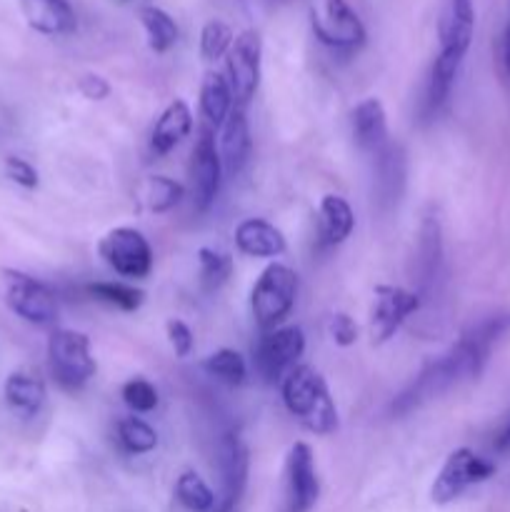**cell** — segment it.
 Returning <instances> with one entry per match:
<instances>
[{
  "mask_svg": "<svg viewBox=\"0 0 510 512\" xmlns=\"http://www.w3.org/2000/svg\"><path fill=\"white\" fill-rule=\"evenodd\" d=\"M495 450H498V453H508L510 450V415L503 423V428H500V433L495 435Z\"/></svg>",
  "mask_w": 510,
  "mask_h": 512,
  "instance_id": "ab89813d",
  "label": "cell"
},
{
  "mask_svg": "<svg viewBox=\"0 0 510 512\" xmlns=\"http://www.w3.org/2000/svg\"><path fill=\"white\" fill-rule=\"evenodd\" d=\"M5 275V303L33 325H50L58 318V303H55L53 290L30 275L18 273V270H3Z\"/></svg>",
  "mask_w": 510,
  "mask_h": 512,
  "instance_id": "9c48e42d",
  "label": "cell"
},
{
  "mask_svg": "<svg viewBox=\"0 0 510 512\" xmlns=\"http://www.w3.org/2000/svg\"><path fill=\"white\" fill-rule=\"evenodd\" d=\"M510 330V315H493V318L480 320L478 325L463 333V338L453 345L438 360L425 365L418 378L390 403L393 418H405L420 405L440 398L450 388L460 385L463 380H473L483 373L495 343Z\"/></svg>",
  "mask_w": 510,
  "mask_h": 512,
  "instance_id": "6da1fadb",
  "label": "cell"
},
{
  "mask_svg": "<svg viewBox=\"0 0 510 512\" xmlns=\"http://www.w3.org/2000/svg\"><path fill=\"white\" fill-rule=\"evenodd\" d=\"M5 173H8V178L13 180V183H18L20 188L25 190L38 188V170H35L28 160L18 158V155L5 158Z\"/></svg>",
  "mask_w": 510,
  "mask_h": 512,
  "instance_id": "d590c367",
  "label": "cell"
},
{
  "mask_svg": "<svg viewBox=\"0 0 510 512\" xmlns=\"http://www.w3.org/2000/svg\"><path fill=\"white\" fill-rule=\"evenodd\" d=\"M495 475V465L490 460L480 458L470 448H458L448 455L445 465L440 468L438 478H435L430 498L435 505H448L458 500L473 485L485 483Z\"/></svg>",
  "mask_w": 510,
  "mask_h": 512,
  "instance_id": "5b68a950",
  "label": "cell"
},
{
  "mask_svg": "<svg viewBox=\"0 0 510 512\" xmlns=\"http://www.w3.org/2000/svg\"><path fill=\"white\" fill-rule=\"evenodd\" d=\"M115 433H118L120 448L130 455L150 453V450H155V445H158V433H155L145 420L135 418V415L120 418L118 425H115Z\"/></svg>",
  "mask_w": 510,
  "mask_h": 512,
  "instance_id": "f1b7e54d",
  "label": "cell"
},
{
  "mask_svg": "<svg viewBox=\"0 0 510 512\" xmlns=\"http://www.w3.org/2000/svg\"><path fill=\"white\" fill-rule=\"evenodd\" d=\"M198 265H200V283L208 290H218L220 285L228 283L233 275V258L228 253H220L215 248H200L198 250Z\"/></svg>",
  "mask_w": 510,
  "mask_h": 512,
  "instance_id": "d6a6232c",
  "label": "cell"
},
{
  "mask_svg": "<svg viewBox=\"0 0 510 512\" xmlns=\"http://www.w3.org/2000/svg\"><path fill=\"white\" fill-rule=\"evenodd\" d=\"M375 158V200L380 208H393L403 198L405 178H408V160L400 143L390 140Z\"/></svg>",
  "mask_w": 510,
  "mask_h": 512,
  "instance_id": "2e32d148",
  "label": "cell"
},
{
  "mask_svg": "<svg viewBox=\"0 0 510 512\" xmlns=\"http://www.w3.org/2000/svg\"><path fill=\"white\" fill-rule=\"evenodd\" d=\"M78 90L88 100H105L110 95V83L103 78V75L88 73L78 80Z\"/></svg>",
  "mask_w": 510,
  "mask_h": 512,
  "instance_id": "f35d334b",
  "label": "cell"
},
{
  "mask_svg": "<svg viewBox=\"0 0 510 512\" xmlns=\"http://www.w3.org/2000/svg\"><path fill=\"white\" fill-rule=\"evenodd\" d=\"M25 23L43 35H70L78 18L68 0H20Z\"/></svg>",
  "mask_w": 510,
  "mask_h": 512,
  "instance_id": "ffe728a7",
  "label": "cell"
},
{
  "mask_svg": "<svg viewBox=\"0 0 510 512\" xmlns=\"http://www.w3.org/2000/svg\"><path fill=\"white\" fill-rule=\"evenodd\" d=\"M98 253L123 278H145L153 270V248L135 228H115L100 240Z\"/></svg>",
  "mask_w": 510,
  "mask_h": 512,
  "instance_id": "ba28073f",
  "label": "cell"
},
{
  "mask_svg": "<svg viewBox=\"0 0 510 512\" xmlns=\"http://www.w3.org/2000/svg\"><path fill=\"white\" fill-rule=\"evenodd\" d=\"M5 400L20 415H35L45 403V383L33 373H13L5 380Z\"/></svg>",
  "mask_w": 510,
  "mask_h": 512,
  "instance_id": "d4e9b609",
  "label": "cell"
},
{
  "mask_svg": "<svg viewBox=\"0 0 510 512\" xmlns=\"http://www.w3.org/2000/svg\"><path fill=\"white\" fill-rule=\"evenodd\" d=\"M353 138L365 153L375 155L390 143L385 108L378 98H365L353 110Z\"/></svg>",
  "mask_w": 510,
  "mask_h": 512,
  "instance_id": "44dd1931",
  "label": "cell"
},
{
  "mask_svg": "<svg viewBox=\"0 0 510 512\" xmlns=\"http://www.w3.org/2000/svg\"><path fill=\"white\" fill-rule=\"evenodd\" d=\"M305 350V335L298 325H288V328H275L265 333L253 348V363L260 378L268 385L280 383L285 375L293 370L295 360L303 355Z\"/></svg>",
  "mask_w": 510,
  "mask_h": 512,
  "instance_id": "8992f818",
  "label": "cell"
},
{
  "mask_svg": "<svg viewBox=\"0 0 510 512\" xmlns=\"http://www.w3.org/2000/svg\"><path fill=\"white\" fill-rule=\"evenodd\" d=\"M203 370L210 378H215L223 385H230V388H238L248 378V365H245L243 355L230 348L215 350L213 355H208L203 360Z\"/></svg>",
  "mask_w": 510,
  "mask_h": 512,
  "instance_id": "83f0119b",
  "label": "cell"
},
{
  "mask_svg": "<svg viewBox=\"0 0 510 512\" xmlns=\"http://www.w3.org/2000/svg\"><path fill=\"white\" fill-rule=\"evenodd\" d=\"M88 293L93 295L95 300L105 305H113V308L125 310V313H133L143 305L145 293L143 290L133 288V285H125V283H93L88 288Z\"/></svg>",
  "mask_w": 510,
  "mask_h": 512,
  "instance_id": "4dcf8cb0",
  "label": "cell"
},
{
  "mask_svg": "<svg viewBox=\"0 0 510 512\" xmlns=\"http://www.w3.org/2000/svg\"><path fill=\"white\" fill-rule=\"evenodd\" d=\"M175 498L190 512H210L215 508V493L193 470H188V473H183L178 478V483H175Z\"/></svg>",
  "mask_w": 510,
  "mask_h": 512,
  "instance_id": "f546056e",
  "label": "cell"
},
{
  "mask_svg": "<svg viewBox=\"0 0 510 512\" xmlns=\"http://www.w3.org/2000/svg\"><path fill=\"white\" fill-rule=\"evenodd\" d=\"M200 110L210 125H223L225 118L233 110V93H230L228 80L220 73H205L203 85H200Z\"/></svg>",
  "mask_w": 510,
  "mask_h": 512,
  "instance_id": "484cf974",
  "label": "cell"
},
{
  "mask_svg": "<svg viewBox=\"0 0 510 512\" xmlns=\"http://www.w3.org/2000/svg\"><path fill=\"white\" fill-rule=\"evenodd\" d=\"M50 373L65 390H80L95 375L88 335L78 330H55L48 340Z\"/></svg>",
  "mask_w": 510,
  "mask_h": 512,
  "instance_id": "277c9868",
  "label": "cell"
},
{
  "mask_svg": "<svg viewBox=\"0 0 510 512\" xmlns=\"http://www.w3.org/2000/svg\"><path fill=\"white\" fill-rule=\"evenodd\" d=\"M443 273V235H440L438 218L428 215L420 225L418 250H415V283L420 288V300L423 295L433 293L435 283Z\"/></svg>",
  "mask_w": 510,
  "mask_h": 512,
  "instance_id": "e0dca14e",
  "label": "cell"
},
{
  "mask_svg": "<svg viewBox=\"0 0 510 512\" xmlns=\"http://www.w3.org/2000/svg\"><path fill=\"white\" fill-rule=\"evenodd\" d=\"M260 60H263V40L258 30H243L228 50V85L238 108H245L258 93Z\"/></svg>",
  "mask_w": 510,
  "mask_h": 512,
  "instance_id": "52a82bcc",
  "label": "cell"
},
{
  "mask_svg": "<svg viewBox=\"0 0 510 512\" xmlns=\"http://www.w3.org/2000/svg\"><path fill=\"white\" fill-rule=\"evenodd\" d=\"M218 475H220V508L218 512H233L235 503L243 498L248 485L250 458L248 448L238 433H225L220 438L218 450Z\"/></svg>",
  "mask_w": 510,
  "mask_h": 512,
  "instance_id": "5bb4252c",
  "label": "cell"
},
{
  "mask_svg": "<svg viewBox=\"0 0 510 512\" xmlns=\"http://www.w3.org/2000/svg\"><path fill=\"white\" fill-rule=\"evenodd\" d=\"M143 198L153 213H168L183 198V185L165 178V175H153V178L145 180Z\"/></svg>",
  "mask_w": 510,
  "mask_h": 512,
  "instance_id": "1f68e13d",
  "label": "cell"
},
{
  "mask_svg": "<svg viewBox=\"0 0 510 512\" xmlns=\"http://www.w3.org/2000/svg\"><path fill=\"white\" fill-rule=\"evenodd\" d=\"M283 403L293 418H298L310 433L330 435L338 430V410H335L330 390L323 375L310 365H298L283 378Z\"/></svg>",
  "mask_w": 510,
  "mask_h": 512,
  "instance_id": "7a4b0ae2",
  "label": "cell"
},
{
  "mask_svg": "<svg viewBox=\"0 0 510 512\" xmlns=\"http://www.w3.org/2000/svg\"><path fill=\"white\" fill-rule=\"evenodd\" d=\"M500 55H503V68L505 75L510 78V20L505 25V33H503V48H500Z\"/></svg>",
  "mask_w": 510,
  "mask_h": 512,
  "instance_id": "60d3db41",
  "label": "cell"
},
{
  "mask_svg": "<svg viewBox=\"0 0 510 512\" xmlns=\"http://www.w3.org/2000/svg\"><path fill=\"white\" fill-rule=\"evenodd\" d=\"M190 130H193V115H190L188 103L173 100L155 123L153 135H150V150L155 155H168L180 140L188 138Z\"/></svg>",
  "mask_w": 510,
  "mask_h": 512,
  "instance_id": "603a6c76",
  "label": "cell"
},
{
  "mask_svg": "<svg viewBox=\"0 0 510 512\" xmlns=\"http://www.w3.org/2000/svg\"><path fill=\"white\" fill-rule=\"evenodd\" d=\"M123 403L133 413H150L158 405V390L153 383L143 378H133L123 385Z\"/></svg>",
  "mask_w": 510,
  "mask_h": 512,
  "instance_id": "e575fe53",
  "label": "cell"
},
{
  "mask_svg": "<svg viewBox=\"0 0 510 512\" xmlns=\"http://www.w3.org/2000/svg\"><path fill=\"white\" fill-rule=\"evenodd\" d=\"M355 228V215L348 200L340 195H325L320 200V243L335 248L345 243Z\"/></svg>",
  "mask_w": 510,
  "mask_h": 512,
  "instance_id": "cb8c5ba5",
  "label": "cell"
},
{
  "mask_svg": "<svg viewBox=\"0 0 510 512\" xmlns=\"http://www.w3.org/2000/svg\"><path fill=\"white\" fill-rule=\"evenodd\" d=\"M220 173H223V163L215 148L213 128H203L190 155V185H193V205L198 213L208 210L218 198Z\"/></svg>",
  "mask_w": 510,
  "mask_h": 512,
  "instance_id": "7c38bea8",
  "label": "cell"
},
{
  "mask_svg": "<svg viewBox=\"0 0 510 512\" xmlns=\"http://www.w3.org/2000/svg\"><path fill=\"white\" fill-rule=\"evenodd\" d=\"M140 23H143L145 35H148L150 50H155V53H168L175 40H178V25L163 8L145 5L140 10Z\"/></svg>",
  "mask_w": 510,
  "mask_h": 512,
  "instance_id": "4316f807",
  "label": "cell"
},
{
  "mask_svg": "<svg viewBox=\"0 0 510 512\" xmlns=\"http://www.w3.org/2000/svg\"><path fill=\"white\" fill-rule=\"evenodd\" d=\"M463 65V55L450 53V50H438L433 65H430L428 80H425L423 98H420V120H433L448 103L450 90H453L458 70Z\"/></svg>",
  "mask_w": 510,
  "mask_h": 512,
  "instance_id": "9a60e30c",
  "label": "cell"
},
{
  "mask_svg": "<svg viewBox=\"0 0 510 512\" xmlns=\"http://www.w3.org/2000/svg\"><path fill=\"white\" fill-rule=\"evenodd\" d=\"M233 40V30H230L228 23H223V20H208L203 25V33H200V55L205 60L223 58L230 50V45H233Z\"/></svg>",
  "mask_w": 510,
  "mask_h": 512,
  "instance_id": "836d02e7",
  "label": "cell"
},
{
  "mask_svg": "<svg viewBox=\"0 0 510 512\" xmlns=\"http://www.w3.org/2000/svg\"><path fill=\"white\" fill-rule=\"evenodd\" d=\"M423 305L418 293L413 290L398 288V285H378L375 288V303L370 310V333H373V343L383 345L398 333L400 325L405 323L408 315Z\"/></svg>",
  "mask_w": 510,
  "mask_h": 512,
  "instance_id": "30bf717a",
  "label": "cell"
},
{
  "mask_svg": "<svg viewBox=\"0 0 510 512\" xmlns=\"http://www.w3.org/2000/svg\"><path fill=\"white\" fill-rule=\"evenodd\" d=\"M475 33V5L473 0H448L440 13L438 23V40L440 50H450V53L468 55L470 43H473Z\"/></svg>",
  "mask_w": 510,
  "mask_h": 512,
  "instance_id": "ac0fdd59",
  "label": "cell"
},
{
  "mask_svg": "<svg viewBox=\"0 0 510 512\" xmlns=\"http://www.w3.org/2000/svg\"><path fill=\"white\" fill-rule=\"evenodd\" d=\"M253 140H250V125L245 110L235 105L223 123V138H220V163L230 178L243 173L250 160Z\"/></svg>",
  "mask_w": 510,
  "mask_h": 512,
  "instance_id": "d6986e66",
  "label": "cell"
},
{
  "mask_svg": "<svg viewBox=\"0 0 510 512\" xmlns=\"http://www.w3.org/2000/svg\"><path fill=\"white\" fill-rule=\"evenodd\" d=\"M330 338H333L335 345L340 348H350V345L358 340V325L353 323V318L345 313H335L328 323Z\"/></svg>",
  "mask_w": 510,
  "mask_h": 512,
  "instance_id": "8d00e7d4",
  "label": "cell"
},
{
  "mask_svg": "<svg viewBox=\"0 0 510 512\" xmlns=\"http://www.w3.org/2000/svg\"><path fill=\"white\" fill-rule=\"evenodd\" d=\"M320 495L318 470L308 443H295L285 460V508L288 512H310Z\"/></svg>",
  "mask_w": 510,
  "mask_h": 512,
  "instance_id": "8fae6325",
  "label": "cell"
},
{
  "mask_svg": "<svg viewBox=\"0 0 510 512\" xmlns=\"http://www.w3.org/2000/svg\"><path fill=\"white\" fill-rule=\"evenodd\" d=\"M315 38L335 50H355L365 43V25L348 0H325V18L310 15Z\"/></svg>",
  "mask_w": 510,
  "mask_h": 512,
  "instance_id": "4fadbf2b",
  "label": "cell"
},
{
  "mask_svg": "<svg viewBox=\"0 0 510 512\" xmlns=\"http://www.w3.org/2000/svg\"><path fill=\"white\" fill-rule=\"evenodd\" d=\"M235 245L250 258H275L285 253L283 233L260 218H248L235 228Z\"/></svg>",
  "mask_w": 510,
  "mask_h": 512,
  "instance_id": "7402d4cb",
  "label": "cell"
},
{
  "mask_svg": "<svg viewBox=\"0 0 510 512\" xmlns=\"http://www.w3.org/2000/svg\"><path fill=\"white\" fill-rule=\"evenodd\" d=\"M298 295V275L288 265L273 263L260 273L258 283L253 285L250 293V308L253 318L265 333L278 328L290 315Z\"/></svg>",
  "mask_w": 510,
  "mask_h": 512,
  "instance_id": "3957f363",
  "label": "cell"
},
{
  "mask_svg": "<svg viewBox=\"0 0 510 512\" xmlns=\"http://www.w3.org/2000/svg\"><path fill=\"white\" fill-rule=\"evenodd\" d=\"M165 330H168V340L175 358H188L193 353V333H190L188 325L183 320H168Z\"/></svg>",
  "mask_w": 510,
  "mask_h": 512,
  "instance_id": "74e56055",
  "label": "cell"
}]
</instances>
